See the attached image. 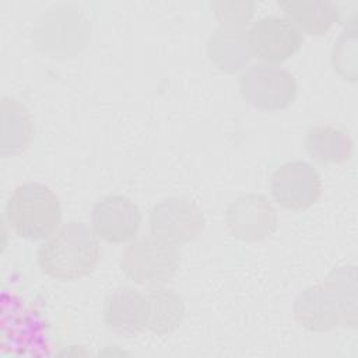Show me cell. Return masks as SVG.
Wrapping results in <instances>:
<instances>
[{"instance_id":"cell-1","label":"cell","mask_w":358,"mask_h":358,"mask_svg":"<svg viewBox=\"0 0 358 358\" xmlns=\"http://www.w3.org/2000/svg\"><path fill=\"white\" fill-rule=\"evenodd\" d=\"M294 317L310 331H329L357 324V273L354 266L331 270L316 285L305 288L294 302Z\"/></svg>"},{"instance_id":"cell-2","label":"cell","mask_w":358,"mask_h":358,"mask_svg":"<svg viewBox=\"0 0 358 358\" xmlns=\"http://www.w3.org/2000/svg\"><path fill=\"white\" fill-rule=\"evenodd\" d=\"M101 249L95 234L81 221L57 228L38 249L42 271L59 281H76L91 274L99 263Z\"/></svg>"},{"instance_id":"cell-3","label":"cell","mask_w":358,"mask_h":358,"mask_svg":"<svg viewBox=\"0 0 358 358\" xmlns=\"http://www.w3.org/2000/svg\"><path fill=\"white\" fill-rule=\"evenodd\" d=\"M6 220L20 238L45 241L57 231L62 222L59 197L43 183H21L7 200Z\"/></svg>"},{"instance_id":"cell-4","label":"cell","mask_w":358,"mask_h":358,"mask_svg":"<svg viewBox=\"0 0 358 358\" xmlns=\"http://www.w3.org/2000/svg\"><path fill=\"white\" fill-rule=\"evenodd\" d=\"M179 264L178 246L154 235L133 239L123 250L120 260L124 275L147 288H157L169 282Z\"/></svg>"},{"instance_id":"cell-5","label":"cell","mask_w":358,"mask_h":358,"mask_svg":"<svg viewBox=\"0 0 358 358\" xmlns=\"http://www.w3.org/2000/svg\"><path fill=\"white\" fill-rule=\"evenodd\" d=\"M239 92L250 106L273 112L288 108L296 98L298 84L285 69L274 64H255L242 73Z\"/></svg>"},{"instance_id":"cell-6","label":"cell","mask_w":358,"mask_h":358,"mask_svg":"<svg viewBox=\"0 0 358 358\" xmlns=\"http://www.w3.org/2000/svg\"><path fill=\"white\" fill-rule=\"evenodd\" d=\"M148 224L151 235L179 246L199 238L206 220L194 201L186 197H168L152 206Z\"/></svg>"},{"instance_id":"cell-7","label":"cell","mask_w":358,"mask_h":358,"mask_svg":"<svg viewBox=\"0 0 358 358\" xmlns=\"http://www.w3.org/2000/svg\"><path fill=\"white\" fill-rule=\"evenodd\" d=\"M271 194L281 207L292 211H303L319 200L322 194V178L305 161L285 162L271 176Z\"/></svg>"},{"instance_id":"cell-8","label":"cell","mask_w":358,"mask_h":358,"mask_svg":"<svg viewBox=\"0 0 358 358\" xmlns=\"http://www.w3.org/2000/svg\"><path fill=\"white\" fill-rule=\"evenodd\" d=\"M225 222L235 239L259 242L270 238L277 231L278 214L266 196L248 193L228 206Z\"/></svg>"},{"instance_id":"cell-9","label":"cell","mask_w":358,"mask_h":358,"mask_svg":"<svg viewBox=\"0 0 358 358\" xmlns=\"http://www.w3.org/2000/svg\"><path fill=\"white\" fill-rule=\"evenodd\" d=\"M252 56L264 64H278L291 59L302 45V34L285 18H259L248 31Z\"/></svg>"},{"instance_id":"cell-10","label":"cell","mask_w":358,"mask_h":358,"mask_svg":"<svg viewBox=\"0 0 358 358\" xmlns=\"http://www.w3.org/2000/svg\"><path fill=\"white\" fill-rule=\"evenodd\" d=\"M141 220L137 204L123 194L105 196L91 211V227L95 236L115 245L133 241Z\"/></svg>"},{"instance_id":"cell-11","label":"cell","mask_w":358,"mask_h":358,"mask_svg":"<svg viewBox=\"0 0 358 358\" xmlns=\"http://www.w3.org/2000/svg\"><path fill=\"white\" fill-rule=\"evenodd\" d=\"M102 319L115 334L136 337L147 329V299L134 288L123 287L110 292L103 302Z\"/></svg>"},{"instance_id":"cell-12","label":"cell","mask_w":358,"mask_h":358,"mask_svg":"<svg viewBox=\"0 0 358 358\" xmlns=\"http://www.w3.org/2000/svg\"><path fill=\"white\" fill-rule=\"evenodd\" d=\"M207 55L211 63L224 73L242 70L252 59L248 31L220 25L207 42Z\"/></svg>"},{"instance_id":"cell-13","label":"cell","mask_w":358,"mask_h":358,"mask_svg":"<svg viewBox=\"0 0 358 358\" xmlns=\"http://www.w3.org/2000/svg\"><path fill=\"white\" fill-rule=\"evenodd\" d=\"M278 7L301 34L310 36L324 35L338 21L337 6L323 0H287Z\"/></svg>"},{"instance_id":"cell-14","label":"cell","mask_w":358,"mask_h":358,"mask_svg":"<svg viewBox=\"0 0 358 358\" xmlns=\"http://www.w3.org/2000/svg\"><path fill=\"white\" fill-rule=\"evenodd\" d=\"M34 122L28 109L17 99H1V138L3 157H14L24 152L34 138Z\"/></svg>"},{"instance_id":"cell-15","label":"cell","mask_w":358,"mask_h":358,"mask_svg":"<svg viewBox=\"0 0 358 358\" xmlns=\"http://www.w3.org/2000/svg\"><path fill=\"white\" fill-rule=\"evenodd\" d=\"M305 148L319 164H343L354 151V141L348 131L331 124H315L305 136Z\"/></svg>"},{"instance_id":"cell-16","label":"cell","mask_w":358,"mask_h":358,"mask_svg":"<svg viewBox=\"0 0 358 358\" xmlns=\"http://www.w3.org/2000/svg\"><path fill=\"white\" fill-rule=\"evenodd\" d=\"M147 299V329L157 336L173 333L182 323L186 312L183 298L173 289L150 288Z\"/></svg>"},{"instance_id":"cell-17","label":"cell","mask_w":358,"mask_h":358,"mask_svg":"<svg viewBox=\"0 0 358 358\" xmlns=\"http://www.w3.org/2000/svg\"><path fill=\"white\" fill-rule=\"evenodd\" d=\"M334 70L344 78L355 83L357 80V28L355 22L345 27L344 32L334 42L331 50Z\"/></svg>"},{"instance_id":"cell-18","label":"cell","mask_w":358,"mask_h":358,"mask_svg":"<svg viewBox=\"0 0 358 358\" xmlns=\"http://www.w3.org/2000/svg\"><path fill=\"white\" fill-rule=\"evenodd\" d=\"M211 8L221 27L243 28L255 14L253 1H211Z\"/></svg>"}]
</instances>
